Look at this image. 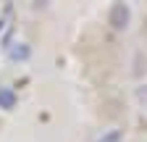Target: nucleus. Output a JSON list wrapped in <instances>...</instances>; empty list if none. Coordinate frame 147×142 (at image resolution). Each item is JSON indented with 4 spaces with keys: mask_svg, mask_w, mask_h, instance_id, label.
I'll list each match as a JSON object with an SVG mask.
<instances>
[{
    "mask_svg": "<svg viewBox=\"0 0 147 142\" xmlns=\"http://www.w3.org/2000/svg\"><path fill=\"white\" fill-rule=\"evenodd\" d=\"M16 105H18L16 90H13V87H8V84H0V111H13Z\"/></svg>",
    "mask_w": 147,
    "mask_h": 142,
    "instance_id": "7ed1b4c3",
    "label": "nucleus"
},
{
    "mask_svg": "<svg viewBox=\"0 0 147 142\" xmlns=\"http://www.w3.org/2000/svg\"><path fill=\"white\" fill-rule=\"evenodd\" d=\"M50 5V0H34V11H45Z\"/></svg>",
    "mask_w": 147,
    "mask_h": 142,
    "instance_id": "39448f33",
    "label": "nucleus"
},
{
    "mask_svg": "<svg viewBox=\"0 0 147 142\" xmlns=\"http://www.w3.org/2000/svg\"><path fill=\"white\" fill-rule=\"evenodd\" d=\"M5 55L11 63H26L32 58V45L29 42H13V45H8Z\"/></svg>",
    "mask_w": 147,
    "mask_h": 142,
    "instance_id": "f03ea898",
    "label": "nucleus"
},
{
    "mask_svg": "<svg viewBox=\"0 0 147 142\" xmlns=\"http://www.w3.org/2000/svg\"><path fill=\"white\" fill-rule=\"evenodd\" d=\"M108 24L113 32H126L129 24H131V8H129L123 0H116L108 11Z\"/></svg>",
    "mask_w": 147,
    "mask_h": 142,
    "instance_id": "f257e3e1",
    "label": "nucleus"
},
{
    "mask_svg": "<svg viewBox=\"0 0 147 142\" xmlns=\"http://www.w3.org/2000/svg\"><path fill=\"white\" fill-rule=\"evenodd\" d=\"M121 139H123V134H121V132H108V134H105V137H100L97 142H121Z\"/></svg>",
    "mask_w": 147,
    "mask_h": 142,
    "instance_id": "20e7f679",
    "label": "nucleus"
}]
</instances>
